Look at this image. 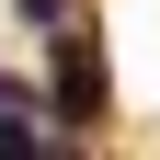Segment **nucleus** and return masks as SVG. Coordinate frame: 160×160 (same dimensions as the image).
Wrapping results in <instances>:
<instances>
[{"label":"nucleus","mask_w":160,"mask_h":160,"mask_svg":"<svg viewBox=\"0 0 160 160\" xmlns=\"http://www.w3.org/2000/svg\"><path fill=\"white\" fill-rule=\"evenodd\" d=\"M46 114H57V137L103 126V57L80 46V34H57V69H46Z\"/></svg>","instance_id":"obj_1"},{"label":"nucleus","mask_w":160,"mask_h":160,"mask_svg":"<svg viewBox=\"0 0 160 160\" xmlns=\"http://www.w3.org/2000/svg\"><path fill=\"white\" fill-rule=\"evenodd\" d=\"M12 12H23L34 34H69V0H12Z\"/></svg>","instance_id":"obj_2"}]
</instances>
